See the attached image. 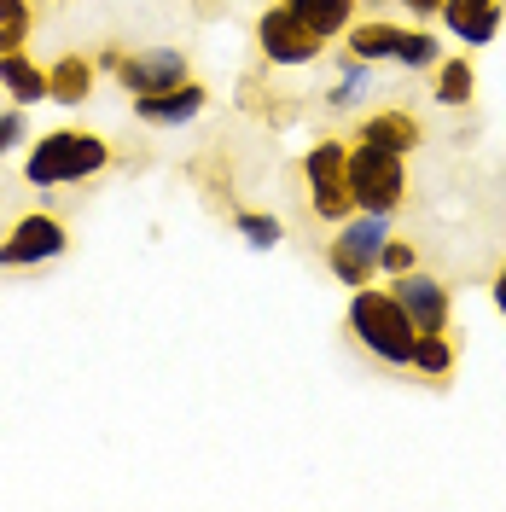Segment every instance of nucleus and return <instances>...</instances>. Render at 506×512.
<instances>
[{
  "mask_svg": "<svg viewBox=\"0 0 506 512\" xmlns=\"http://www.w3.org/2000/svg\"><path fill=\"white\" fill-rule=\"evenodd\" d=\"M344 326L373 361H384V367H413V338H419V326L408 320V309L396 303L390 286L349 291V320Z\"/></svg>",
  "mask_w": 506,
  "mask_h": 512,
  "instance_id": "nucleus-1",
  "label": "nucleus"
},
{
  "mask_svg": "<svg viewBox=\"0 0 506 512\" xmlns=\"http://www.w3.org/2000/svg\"><path fill=\"white\" fill-rule=\"evenodd\" d=\"M111 169V140H99L88 128H53L30 140V158H24V181L30 187H76V181H94Z\"/></svg>",
  "mask_w": 506,
  "mask_h": 512,
  "instance_id": "nucleus-2",
  "label": "nucleus"
},
{
  "mask_svg": "<svg viewBox=\"0 0 506 512\" xmlns=\"http://www.w3.org/2000/svg\"><path fill=\"white\" fill-rule=\"evenodd\" d=\"M349 192L361 210L373 216H396L408 204V158L367 146V140H349Z\"/></svg>",
  "mask_w": 506,
  "mask_h": 512,
  "instance_id": "nucleus-3",
  "label": "nucleus"
},
{
  "mask_svg": "<svg viewBox=\"0 0 506 512\" xmlns=\"http://www.w3.org/2000/svg\"><path fill=\"white\" fill-rule=\"evenodd\" d=\"M390 239V216H373V210H355L349 222H338V239L326 245V268L344 280L349 291L373 286L379 280V251Z\"/></svg>",
  "mask_w": 506,
  "mask_h": 512,
  "instance_id": "nucleus-4",
  "label": "nucleus"
},
{
  "mask_svg": "<svg viewBox=\"0 0 506 512\" xmlns=\"http://www.w3.org/2000/svg\"><path fill=\"white\" fill-rule=\"evenodd\" d=\"M99 70H111L117 88H123L128 99H140V94H163V88L187 82L192 59L181 53V47H140V53H128V47H105V53H99Z\"/></svg>",
  "mask_w": 506,
  "mask_h": 512,
  "instance_id": "nucleus-5",
  "label": "nucleus"
},
{
  "mask_svg": "<svg viewBox=\"0 0 506 512\" xmlns=\"http://www.w3.org/2000/svg\"><path fill=\"white\" fill-rule=\"evenodd\" d=\"M256 53L268 64H280V70H303V64H315L326 53V41H320L285 0L274 6H262V18H256Z\"/></svg>",
  "mask_w": 506,
  "mask_h": 512,
  "instance_id": "nucleus-6",
  "label": "nucleus"
},
{
  "mask_svg": "<svg viewBox=\"0 0 506 512\" xmlns=\"http://www.w3.org/2000/svg\"><path fill=\"white\" fill-rule=\"evenodd\" d=\"M64 251H70V227L53 210H24L0 239V268H41V262H59Z\"/></svg>",
  "mask_w": 506,
  "mask_h": 512,
  "instance_id": "nucleus-7",
  "label": "nucleus"
},
{
  "mask_svg": "<svg viewBox=\"0 0 506 512\" xmlns=\"http://www.w3.org/2000/svg\"><path fill=\"white\" fill-rule=\"evenodd\" d=\"M390 291H396V303L408 309V320L419 326V332H448V320H454V291H448L437 274H425V268L396 274Z\"/></svg>",
  "mask_w": 506,
  "mask_h": 512,
  "instance_id": "nucleus-8",
  "label": "nucleus"
},
{
  "mask_svg": "<svg viewBox=\"0 0 506 512\" xmlns=\"http://www.w3.org/2000/svg\"><path fill=\"white\" fill-rule=\"evenodd\" d=\"M204 105H210V88L204 82H175V88H163V94H140L134 99V117L152 128H181L192 117H204Z\"/></svg>",
  "mask_w": 506,
  "mask_h": 512,
  "instance_id": "nucleus-9",
  "label": "nucleus"
},
{
  "mask_svg": "<svg viewBox=\"0 0 506 512\" xmlns=\"http://www.w3.org/2000/svg\"><path fill=\"white\" fill-rule=\"evenodd\" d=\"M355 140H367V146H384V152H396V158H413L419 146H425V123L402 111V105H384V111H367L361 123H355Z\"/></svg>",
  "mask_w": 506,
  "mask_h": 512,
  "instance_id": "nucleus-10",
  "label": "nucleus"
},
{
  "mask_svg": "<svg viewBox=\"0 0 506 512\" xmlns=\"http://www.w3.org/2000/svg\"><path fill=\"white\" fill-rule=\"evenodd\" d=\"M506 24V0H443V30L460 47H489Z\"/></svg>",
  "mask_w": 506,
  "mask_h": 512,
  "instance_id": "nucleus-11",
  "label": "nucleus"
},
{
  "mask_svg": "<svg viewBox=\"0 0 506 512\" xmlns=\"http://www.w3.org/2000/svg\"><path fill=\"white\" fill-rule=\"evenodd\" d=\"M402 41H408V30L402 24H390V18H355L344 30V53H355V59L367 64H396L402 59Z\"/></svg>",
  "mask_w": 506,
  "mask_h": 512,
  "instance_id": "nucleus-12",
  "label": "nucleus"
},
{
  "mask_svg": "<svg viewBox=\"0 0 506 512\" xmlns=\"http://www.w3.org/2000/svg\"><path fill=\"white\" fill-rule=\"evenodd\" d=\"M0 88L12 94V105H53V82L47 70L18 47V53H0Z\"/></svg>",
  "mask_w": 506,
  "mask_h": 512,
  "instance_id": "nucleus-13",
  "label": "nucleus"
},
{
  "mask_svg": "<svg viewBox=\"0 0 506 512\" xmlns=\"http://www.w3.org/2000/svg\"><path fill=\"white\" fill-rule=\"evenodd\" d=\"M47 82H53V105H88L99 82V59L88 53H59V59L47 64Z\"/></svg>",
  "mask_w": 506,
  "mask_h": 512,
  "instance_id": "nucleus-14",
  "label": "nucleus"
},
{
  "mask_svg": "<svg viewBox=\"0 0 506 512\" xmlns=\"http://www.w3.org/2000/svg\"><path fill=\"white\" fill-rule=\"evenodd\" d=\"M431 99L443 105V111H466L477 99V70L466 53H448V59H437V70H431Z\"/></svg>",
  "mask_w": 506,
  "mask_h": 512,
  "instance_id": "nucleus-15",
  "label": "nucleus"
},
{
  "mask_svg": "<svg viewBox=\"0 0 506 512\" xmlns=\"http://www.w3.org/2000/svg\"><path fill=\"white\" fill-rule=\"evenodd\" d=\"M285 6H291V12H297L326 47H332V41L355 24V12H361V0H285Z\"/></svg>",
  "mask_w": 506,
  "mask_h": 512,
  "instance_id": "nucleus-16",
  "label": "nucleus"
},
{
  "mask_svg": "<svg viewBox=\"0 0 506 512\" xmlns=\"http://www.w3.org/2000/svg\"><path fill=\"white\" fill-rule=\"evenodd\" d=\"M338 76H332V88H326V105L332 111H349V105H361V99L373 94V64L355 59V53H338Z\"/></svg>",
  "mask_w": 506,
  "mask_h": 512,
  "instance_id": "nucleus-17",
  "label": "nucleus"
},
{
  "mask_svg": "<svg viewBox=\"0 0 506 512\" xmlns=\"http://www.w3.org/2000/svg\"><path fill=\"white\" fill-rule=\"evenodd\" d=\"M303 187H320V181H349V140H315L303 152Z\"/></svg>",
  "mask_w": 506,
  "mask_h": 512,
  "instance_id": "nucleus-18",
  "label": "nucleus"
},
{
  "mask_svg": "<svg viewBox=\"0 0 506 512\" xmlns=\"http://www.w3.org/2000/svg\"><path fill=\"white\" fill-rule=\"evenodd\" d=\"M454 361H460V355H454V338H448V332H419V338H413V373H419V379L443 384L448 373H454Z\"/></svg>",
  "mask_w": 506,
  "mask_h": 512,
  "instance_id": "nucleus-19",
  "label": "nucleus"
},
{
  "mask_svg": "<svg viewBox=\"0 0 506 512\" xmlns=\"http://www.w3.org/2000/svg\"><path fill=\"white\" fill-rule=\"evenodd\" d=\"M361 204H355V192H349V181H320V187H309V216L315 222H349Z\"/></svg>",
  "mask_w": 506,
  "mask_h": 512,
  "instance_id": "nucleus-20",
  "label": "nucleus"
},
{
  "mask_svg": "<svg viewBox=\"0 0 506 512\" xmlns=\"http://www.w3.org/2000/svg\"><path fill=\"white\" fill-rule=\"evenodd\" d=\"M233 233H239L251 251H274V245L285 239L280 216H268V210H233Z\"/></svg>",
  "mask_w": 506,
  "mask_h": 512,
  "instance_id": "nucleus-21",
  "label": "nucleus"
},
{
  "mask_svg": "<svg viewBox=\"0 0 506 512\" xmlns=\"http://www.w3.org/2000/svg\"><path fill=\"white\" fill-rule=\"evenodd\" d=\"M35 30V0H0V53H18Z\"/></svg>",
  "mask_w": 506,
  "mask_h": 512,
  "instance_id": "nucleus-22",
  "label": "nucleus"
},
{
  "mask_svg": "<svg viewBox=\"0 0 506 512\" xmlns=\"http://www.w3.org/2000/svg\"><path fill=\"white\" fill-rule=\"evenodd\" d=\"M413 268H419V245L390 233V239H384V251H379V274H384V280H396V274H413Z\"/></svg>",
  "mask_w": 506,
  "mask_h": 512,
  "instance_id": "nucleus-23",
  "label": "nucleus"
},
{
  "mask_svg": "<svg viewBox=\"0 0 506 512\" xmlns=\"http://www.w3.org/2000/svg\"><path fill=\"white\" fill-rule=\"evenodd\" d=\"M18 146H30V105H6L0 111V158L18 152Z\"/></svg>",
  "mask_w": 506,
  "mask_h": 512,
  "instance_id": "nucleus-24",
  "label": "nucleus"
},
{
  "mask_svg": "<svg viewBox=\"0 0 506 512\" xmlns=\"http://www.w3.org/2000/svg\"><path fill=\"white\" fill-rule=\"evenodd\" d=\"M396 6H402L408 18H419V24H425V18H443V0H396Z\"/></svg>",
  "mask_w": 506,
  "mask_h": 512,
  "instance_id": "nucleus-25",
  "label": "nucleus"
},
{
  "mask_svg": "<svg viewBox=\"0 0 506 512\" xmlns=\"http://www.w3.org/2000/svg\"><path fill=\"white\" fill-rule=\"evenodd\" d=\"M489 297H495V309L506 315V262L495 268V280H489Z\"/></svg>",
  "mask_w": 506,
  "mask_h": 512,
  "instance_id": "nucleus-26",
  "label": "nucleus"
}]
</instances>
